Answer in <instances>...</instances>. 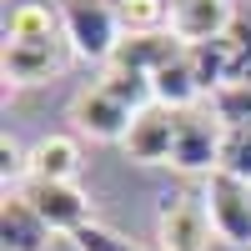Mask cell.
Segmentation results:
<instances>
[{"instance_id": "1", "label": "cell", "mask_w": 251, "mask_h": 251, "mask_svg": "<svg viewBox=\"0 0 251 251\" xmlns=\"http://www.w3.org/2000/svg\"><path fill=\"white\" fill-rule=\"evenodd\" d=\"M60 25H66V46L80 60H106L121 46V20L111 0H60Z\"/></svg>"}, {"instance_id": "2", "label": "cell", "mask_w": 251, "mask_h": 251, "mask_svg": "<svg viewBox=\"0 0 251 251\" xmlns=\"http://www.w3.org/2000/svg\"><path fill=\"white\" fill-rule=\"evenodd\" d=\"M221 146H226V126L216 121V111H176V141H171V166L176 171H221Z\"/></svg>"}, {"instance_id": "3", "label": "cell", "mask_w": 251, "mask_h": 251, "mask_svg": "<svg viewBox=\"0 0 251 251\" xmlns=\"http://www.w3.org/2000/svg\"><path fill=\"white\" fill-rule=\"evenodd\" d=\"M201 201H206L211 226H216V236L226 246H251V186L246 181L216 171V176H206Z\"/></svg>"}, {"instance_id": "4", "label": "cell", "mask_w": 251, "mask_h": 251, "mask_svg": "<svg viewBox=\"0 0 251 251\" xmlns=\"http://www.w3.org/2000/svg\"><path fill=\"white\" fill-rule=\"evenodd\" d=\"M20 196L40 211V221H46L50 231L75 236V231H86V226H91V196L80 191L75 181H25V186H20Z\"/></svg>"}, {"instance_id": "5", "label": "cell", "mask_w": 251, "mask_h": 251, "mask_svg": "<svg viewBox=\"0 0 251 251\" xmlns=\"http://www.w3.org/2000/svg\"><path fill=\"white\" fill-rule=\"evenodd\" d=\"M216 236L201 196H171L161 206V251H206Z\"/></svg>"}, {"instance_id": "6", "label": "cell", "mask_w": 251, "mask_h": 251, "mask_svg": "<svg viewBox=\"0 0 251 251\" xmlns=\"http://www.w3.org/2000/svg\"><path fill=\"white\" fill-rule=\"evenodd\" d=\"M236 0H171V35L181 46H206V40L231 35Z\"/></svg>"}, {"instance_id": "7", "label": "cell", "mask_w": 251, "mask_h": 251, "mask_svg": "<svg viewBox=\"0 0 251 251\" xmlns=\"http://www.w3.org/2000/svg\"><path fill=\"white\" fill-rule=\"evenodd\" d=\"M171 141H176V111H166V106H146L131 116V131H126L121 141V151L141 161V166H161V161H171Z\"/></svg>"}, {"instance_id": "8", "label": "cell", "mask_w": 251, "mask_h": 251, "mask_svg": "<svg viewBox=\"0 0 251 251\" xmlns=\"http://www.w3.org/2000/svg\"><path fill=\"white\" fill-rule=\"evenodd\" d=\"M131 116H136V111H126L121 100L100 86V80L71 100V121H75L91 141H126V131H131Z\"/></svg>"}, {"instance_id": "9", "label": "cell", "mask_w": 251, "mask_h": 251, "mask_svg": "<svg viewBox=\"0 0 251 251\" xmlns=\"http://www.w3.org/2000/svg\"><path fill=\"white\" fill-rule=\"evenodd\" d=\"M186 46L171 30H156V35H121V46L111 55V71H136V75H156L161 66H171Z\"/></svg>"}, {"instance_id": "10", "label": "cell", "mask_w": 251, "mask_h": 251, "mask_svg": "<svg viewBox=\"0 0 251 251\" xmlns=\"http://www.w3.org/2000/svg\"><path fill=\"white\" fill-rule=\"evenodd\" d=\"M66 55H71L66 40H46V46H10L5 40V80H15V86H40V80L60 75Z\"/></svg>"}, {"instance_id": "11", "label": "cell", "mask_w": 251, "mask_h": 251, "mask_svg": "<svg viewBox=\"0 0 251 251\" xmlns=\"http://www.w3.org/2000/svg\"><path fill=\"white\" fill-rule=\"evenodd\" d=\"M50 241V226L40 221V211L25 201V196H5V206H0V246L5 251H46Z\"/></svg>"}, {"instance_id": "12", "label": "cell", "mask_w": 251, "mask_h": 251, "mask_svg": "<svg viewBox=\"0 0 251 251\" xmlns=\"http://www.w3.org/2000/svg\"><path fill=\"white\" fill-rule=\"evenodd\" d=\"M5 40H10V46H46V40H66V25H60V15H55L50 5L25 0V5L10 10V20H5Z\"/></svg>"}, {"instance_id": "13", "label": "cell", "mask_w": 251, "mask_h": 251, "mask_svg": "<svg viewBox=\"0 0 251 251\" xmlns=\"http://www.w3.org/2000/svg\"><path fill=\"white\" fill-rule=\"evenodd\" d=\"M30 181H75L80 171V146L71 136H46L30 146Z\"/></svg>"}, {"instance_id": "14", "label": "cell", "mask_w": 251, "mask_h": 251, "mask_svg": "<svg viewBox=\"0 0 251 251\" xmlns=\"http://www.w3.org/2000/svg\"><path fill=\"white\" fill-rule=\"evenodd\" d=\"M151 91H156V106H166V111H191L201 100V80L191 71V60H186V50L151 75Z\"/></svg>"}, {"instance_id": "15", "label": "cell", "mask_w": 251, "mask_h": 251, "mask_svg": "<svg viewBox=\"0 0 251 251\" xmlns=\"http://www.w3.org/2000/svg\"><path fill=\"white\" fill-rule=\"evenodd\" d=\"M116 20L126 35H156V30H171V0H111Z\"/></svg>"}, {"instance_id": "16", "label": "cell", "mask_w": 251, "mask_h": 251, "mask_svg": "<svg viewBox=\"0 0 251 251\" xmlns=\"http://www.w3.org/2000/svg\"><path fill=\"white\" fill-rule=\"evenodd\" d=\"M100 86H106L126 111H146L156 100V91H151V75H136V71H106L100 75Z\"/></svg>"}, {"instance_id": "17", "label": "cell", "mask_w": 251, "mask_h": 251, "mask_svg": "<svg viewBox=\"0 0 251 251\" xmlns=\"http://www.w3.org/2000/svg\"><path fill=\"white\" fill-rule=\"evenodd\" d=\"M211 111L226 131H251V86H221L211 96Z\"/></svg>"}, {"instance_id": "18", "label": "cell", "mask_w": 251, "mask_h": 251, "mask_svg": "<svg viewBox=\"0 0 251 251\" xmlns=\"http://www.w3.org/2000/svg\"><path fill=\"white\" fill-rule=\"evenodd\" d=\"M221 171L251 186V131H226V146H221Z\"/></svg>"}, {"instance_id": "19", "label": "cell", "mask_w": 251, "mask_h": 251, "mask_svg": "<svg viewBox=\"0 0 251 251\" xmlns=\"http://www.w3.org/2000/svg\"><path fill=\"white\" fill-rule=\"evenodd\" d=\"M80 251H151V246H141V241H131V236H121V231H111V226H86V231H75L71 236Z\"/></svg>"}]
</instances>
